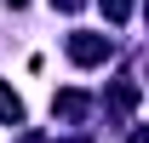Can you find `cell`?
<instances>
[{"instance_id":"1","label":"cell","mask_w":149,"mask_h":143,"mask_svg":"<svg viewBox=\"0 0 149 143\" xmlns=\"http://www.w3.org/2000/svg\"><path fill=\"white\" fill-rule=\"evenodd\" d=\"M69 57L80 63V69H97V63L109 57V40L103 35H69Z\"/></svg>"},{"instance_id":"6","label":"cell","mask_w":149,"mask_h":143,"mask_svg":"<svg viewBox=\"0 0 149 143\" xmlns=\"http://www.w3.org/2000/svg\"><path fill=\"white\" fill-rule=\"evenodd\" d=\"M57 12H80V6H86V0H52Z\"/></svg>"},{"instance_id":"4","label":"cell","mask_w":149,"mask_h":143,"mask_svg":"<svg viewBox=\"0 0 149 143\" xmlns=\"http://www.w3.org/2000/svg\"><path fill=\"white\" fill-rule=\"evenodd\" d=\"M115 109H120V115H126V109H138V80H120V86H115V97H109Z\"/></svg>"},{"instance_id":"5","label":"cell","mask_w":149,"mask_h":143,"mask_svg":"<svg viewBox=\"0 0 149 143\" xmlns=\"http://www.w3.org/2000/svg\"><path fill=\"white\" fill-rule=\"evenodd\" d=\"M103 17H109V23H126L132 17V0H103Z\"/></svg>"},{"instance_id":"3","label":"cell","mask_w":149,"mask_h":143,"mask_svg":"<svg viewBox=\"0 0 149 143\" xmlns=\"http://www.w3.org/2000/svg\"><path fill=\"white\" fill-rule=\"evenodd\" d=\"M52 109L63 115V120H80V115H86V97H80V92H57V97H52Z\"/></svg>"},{"instance_id":"2","label":"cell","mask_w":149,"mask_h":143,"mask_svg":"<svg viewBox=\"0 0 149 143\" xmlns=\"http://www.w3.org/2000/svg\"><path fill=\"white\" fill-rule=\"evenodd\" d=\"M0 120H6V126H17V120H23V97L6 86V80H0Z\"/></svg>"}]
</instances>
